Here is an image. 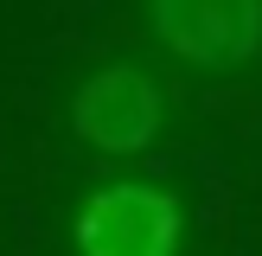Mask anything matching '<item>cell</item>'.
Here are the masks:
<instances>
[{"mask_svg": "<svg viewBox=\"0 0 262 256\" xmlns=\"http://www.w3.org/2000/svg\"><path fill=\"white\" fill-rule=\"evenodd\" d=\"M179 199L147 179H109L71 218L77 256H173L179 250Z\"/></svg>", "mask_w": 262, "mask_h": 256, "instance_id": "cell-1", "label": "cell"}, {"mask_svg": "<svg viewBox=\"0 0 262 256\" xmlns=\"http://www.w3.org/2000/svg\"><path fill=\"white\" fill-rule=\"evenodd\" d=\"M147 32L186 71L224 77L262 51V0H147Z\"/></svg>", "mask_w": 262, "mask_h": 256, "instance_id": "cell-2", "label": "cell"}, {"mask_svg": "<svg viewBox=\"0 0 262 256\" xmlns=\"http://www.w3.org/2000/svg\"><path fill=\"white\" fill-rule=\"evenodd\" d=\"M160 122H166V96L154 71H141V64H102L71 96V135L96 154H115V160L147 154L160 141Z\"/></svg>", "mask_w": 262, "mask_h": 256, "instance_id": "cell-3", "label": "cell"}]
</instances>
